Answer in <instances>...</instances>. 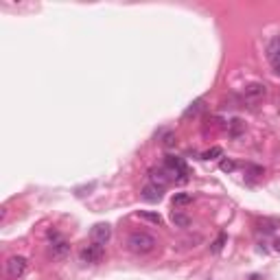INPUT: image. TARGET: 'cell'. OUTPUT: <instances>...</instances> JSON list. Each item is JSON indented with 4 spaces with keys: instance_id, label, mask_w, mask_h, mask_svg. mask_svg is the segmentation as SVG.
<instances>
[{
    "instance_id": "6da1fadb",
    "label": "cell",
    "mask_w": 280,
    "mask_h": 280,
    "mask_svg": "<svg viewBox=\"0 0 280 280\" xmlns=\"http://www.w3.org/2000/svg\"><path fill=\"white\" fill-rule=\"evenodd\" d=\"M127 249L134 254H149L156 249V239L147 232H134L127 237Z\"/></svg>"
},
{
    "instance_id": "7a4b0ae2",
    "label": "cell",
    "mask_w": 280,
    "mask_h": 280,
    "mask_svg": "<svg viewBox=\"0 0 280 280\" xmlns=\"http://www.w3.org/2000/svg\"><path fill=\"white\" fill-rule=\"evenodd\" d=\"M164 169L171 173V177H175L177 175V182H184L188 180V166H186V162L182 160V158H177V156H166L164 158Z\"/></svg>"
},
{
    "instance_id": "3957f363",
    "label": "cell",
    "mask_w": 280,
    "mask_h": 280,
    "mask_svg": "<svg viewBox=\"0 0 280 280\" xmlns=\"http://www.w3.org/2000/svg\"><path fill=\"white\" fill-rule=\"evenodd\" d=\"M27 258L24 256H11L7 261V274L9 278H22L24 272H27Z\"/></svg>"
},
{
    "instance_id": "277c9868",
    "label": "cell",
    "mask_w": 280,
    "mask_h": 280,
    "mask_svg": "<svg viewBox=\"0 0 280 280\" xmlns=\"http://www.w3.org/2000/svg\"><path fill=\"white\" fill-rule=\"evenodd\" d=\"M90 239H92V243H96V245H105L112 239V228L108 223H96L92 230H90Z\"/></svg>"
},
{
    "instance_id": "5b68a950",
    "label": "cell",
    "mask_w": 280,
    "mask_h": 280,
    "mask_svg": "<svg viewBox=\"0 0 280 280\" xmlns=\"http://www.w3.org/2000/svg\"><path fill=\"white\" fill-rule=\"evenodd\" d=\"M267 59L272 64L274 73L280 75V38H274L267 46Z\"/></svg>"
},
{
    "instance_id": "8992f818",
    "label": "cell",
    "mask_w": 280,
    "mask_h": 280,
    "mask_svg": "<svg viewBox=\"0 0 280 280\" xmlns=\"http://www.w3.org/2000/svg\"><path fill=\"white\" fill-rule=\"evenodd\" d=\"M101 258H103V245H96V243H92V245L81 249V261H83V263H99Z\"/></svg>"
},
{
    "instance_id": "52a82bcc",
    "label": "cell",
    "mask_w": 280,
    "mask_h": 280,
    "mask_svg": "<svg viewBox=\"0 0 280 280\" xmlns=\"http://www.w3.org/2000/svg\"><path fill=\"white\" fill-rule=\"evenodd\" d=\"M265 85L263 83H249L243 88V96H245V101H249V103H256V101H261L265 96Z\"/></svg>"
},
{
    "instance_id": "ba28073f",
    "label": "cell",
    "mask_w": 280,
    "mask_h": 280,
    "mask_svg": "<svg viewBox=\"0 0 280 280\" xmlns=\"http://www.w3.org/2000/svg\"><path fill=\"white\" fill-rule=\"evenodd\" d=\"M149 180H151V184H156V186H160V188H164L169 182L173 180L171 177V173L162 166V169H154V171H149Z\"/></svg>"
},
{
    "instance_id": "9c48e42d",
    "label": "cell",
    "mask_w": 280,
    "mask_h": 280,
    "mask_svg": "<svg viewBox=\"0 0 280 280\" xmlns=\"http://www.w3.org/2000/svg\"><path fill=\"white\" fill-rule=\"evenodd\" d=\"M140 197H142L145 201H149V203H156V201L162 200V188L156 186V184H147V186H142Z\"/></svg>"
},
{
    "instance_id": "30bf717a",
    "label": "cell",
    "mask_w": 280,
    "mask_h": 280,
    "mask_svg": "<svg viewBox=\"0 0 280 280\" xmlns=\"http://www.w3.org/2000/svg\"><path fill=\"white\" fill-rule=\"evenodd\" d=\"M68 252H70V245L64 241V239L50 243V254H53V258H66L68 256Z\"/></svg>"
},
{
    "instance_id": "8fae6325",
    "label": "cell",
    "mask_w": 280,
    "mask_h": 280,
    "mask_svg": "<svg viewBox=\"0 0 280 280\" xmlns=\"http://www.w3.org/2000/svg\"><path fill=\"white\" fill-rule=\"evenodd\" d=\"M201 108H203V99L193 101V103L186 108V112H184V119H191V116H197V114H200V112H201Z\"/></svg>"
},
{
    "instance_id": "7c38bea8",
    "label": "cell",
    "mask_w": 280,
    "mask_h": 280,
    "mask_svg": "<svg viewBox=\"0 0 280 280\" xmlns=\"http://www.w3.org/2000/svg\"><path fill=\"white\" fill-rule=\"evenodd\" d=\"M171 221L175 223V226H180V228L191 226V219H188L186 215H182V212H175V210H173V215H171Z\"/></svg>"
},
{
    "instance_id": "4fadbf2b",
    "label": "cell",
    "mask_w": 280,
    "mask_h": 280,
    "mask_svg": "<svg viewBox=\"0 0 280 280\" xmlns=\"http://www.w3.org/2000/svg\"><path fill=\"white\" fill-rule=\"evenodd\" d=\"M193 201V195H188V193H177V195H173V206H186V203Z\"/></svg>"
},
{
    "instance_id": "5bb4252c",
    "label": "cell",
    "mask_w": 280,
    "mask_h": 280,
    "mask_svg": "<svg viewBox=\"0 0 280 280\" xmlns=\"http://www.w3.org/2000/svg\"><path fill=\"white\" fill-rule=\"evenodd\" d=\"M276 228H280L278 219H263V221H261V230L263 232H274Z\"/></svg>"
},
{
    "instance_id": "9a60e30c",
    "label": "cell",
    "mask_w": 280,
    "mask_h": 280,
    "mask_svg": "<svg viewBox=\"0 0 280 280\" xmlns=\"http://www.w3.org/2000/svg\"><path fill=\"white\" fill-rule=\"evenodd\" d=\"M226 241H228V234H226V232H221V234H219V237H217V241L210 245V252L219 254V252H221V249H223V245H226Z\"/></svg>"
},
{
    "instance_id": "2e32d148",
    "label": "cell",
    "mask_w": 280,
    "mask_h": 280,
    "mask_svg": "<svg viewBox=\"0 0 280 280\" xmlns=\"http://www.w3.org/2000/svg\"><path fill=\"white\" fill-rule=\"evenodd\" d=\"M138 217L147 219V221H151V223H156V226H162V217H160V215H156V212H147V210H142V212H138Z\"/></svg>"
},
{
    "instance_id": "e0dca14e",
    "label": "cell",
    "mask_w": 280,
    "mask_h": 280,
    "mask_svg": "<svg viewBox=\"0 0 280 280\" xmlns=\"http://www.w3.org/2000/svg\"><path fill=\"white\" fill-rule=\"evenodd\" d=\"M221 156H223V149H221V147H212V149H208L201 158H203V160H217V158H221Z\"/></svg>"
},
{
    "instance_id": "ac0fdd59",
    "label": "cell",
    "mask_w": 280,
    "mask_h": 280,
    "mask_svg": "<svg viewBox=\"0 0 280 280\" xmlns=\"http://www.w3.org/2000/svg\"><path fill=\"white\" fill-rule=\"evenodd\" d=\"M177 142V138H175V134H173V131H166L164 134V138H162V145L164 147H173Z\"/></svg>"
},
{
    "instance_id": "d6986e66",
    "label": "cell",
    "mask_w": 280,
    "mask_h": 280,
    "mask_svg": "<svg viewBox=\"0 0 280 280\" xmlns=\"http://www.w3.org/2000/svg\"><path fill=\"white\" fill-rule=\"evenodd\" d=\"M234 169H237V164H234L232 160H223V162H221V171L228 173V171H234Z\"/></svg>"
},
{
    "instance_id": "ffe728a7",
    "label": "cell",
    "mask_w": 280,
    "mask_h": 280,
    "mask_svg": "<svg viewBox=\"0 0 280 280\" xmlns=\"http://www.w3.org/2000/svg\"><path fill=\"white\" fill-rule=\"evenodd\" d=\"M241 129H243L241 120H237V119H234V120H232V136H237V134H239V131H241Z\"/></svg>"
},
{
    "instance_id": "44dd1931",
    "label": "cell",
    "mask_w": 280,
    "mask_h": 280,
    "mask_svg": "<svg viewBox=\"0 0 280 280\" xmlns=\"http://www.w3.org/2000/svg\"><path fill=\"white\" fill-rule=\"evenodd\" d=\"M274 249H276V252H280V239H274Z\"/></svg>"
},
{
    "instance_id": "7402d4cb",
    "label": "cell",
    "mask_w": 280,
    "mask_h": 280,
    "mask_svg": "<svg viewBox=\"0 0 280 280\" xmlns=\"http://www.w3.org/2000/svg\"><path fill=\"white\" fill-rule=\"evenodd\" d=\"M252 280H261V278H258V276H252Z\"/></svg>"
}]
</instances>
